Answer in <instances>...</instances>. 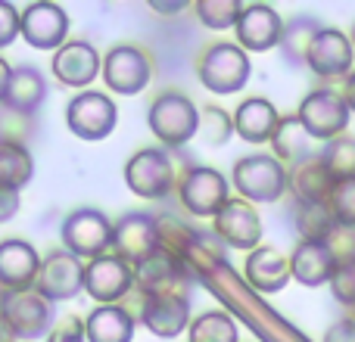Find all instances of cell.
I'll use <instances>...</instances> for the list:
<instances>
[{
  "label": "cell",
  "instance_id": "cell-17",
  "mask_svg": "<svg viewBox=\"0 0 355 342\" xmlns=\"http://www.w3.org/2000/svg\"><path fill=\"white\" fill-rule=\"evenodd\" d=\"M22 41L35 50H60L69 41V12L60 3L37 0L22 10Z\"/></svg>",
  "mask_w": 355,
  "mask_h": 342
},
{
  "label": "cell",
  "instance_id": "cell-2",
  "mask_svg": "<svg viewBox=\"0 0 355 342\" xmlns=\"http://www.w3.org/2000/svg\"><path fill=\"white\" fill-rule=\"evenodd\" d=\"M250 53L237 41L209 44L196 56V78L209 93H218V97H231V93L243 91L246 81H250Z\"/></svg>",
  "mask_w": 355,
  "mask_h": 342
},
{
  "label": "cell",
  "instance_id": "cell-23",
  "mask_svg": "<svg viewBox=\"0 0 355 342\" xmlns=\"http://www.w3.org/2000/svg\"><path fill=\"white\" fill-rule=\"evenodd\" d=\"M243 280L256 289L259 296H275L293 280L290 271V258L275 246H259V249L246 252L243 262Z\"/></svg>",
  "mask_w": 355,
  "mask_h": 342
},
{
  "label": "cell",
  "instance_id": "cell-47",
  "mask_svg": "<svg viewBox=\"0 0 355 342\" xmlns=\"http://www.w3.org/2000/svg\"><path fill=\"white\" fill-rule=\"evenodd\" d=\"M0 342H19L16 336H12L10 324H6V321H3V318H0Z\"/></svg>",
  "mask_w": 355,
  "mask_h": 342
},
{
  "label": "cell",
  "instance_id": "cell-22",
  "mask_svg": "<svg viewBox=\"0 0 355 342\" xmlns=\"http://www.w3.org/2000/svg\"><path fill=\"white\" fill-rule=\"evenodd\" d=\"M141 324L159 339H178L190 330V296H141Z\"/></svg>",
  "mask_w": 355,
  "mask_h": 342
},
{
  "label": "cell",
  "instance_id": "cell-28",
  "mask_svg": "<svg viewBox=\"0 0 355 342\" xmlns=\"http://www.w3.org/2000/svg\"><path fill=\"white\" fill-rule=\"evenodd\" d=\"M334 190H337V181L324 168L321 156H312V159L290 168V196H293V202H331Z\"/></svg>",
  "mask_w": 355,
  "mask_h": 342
},
{
  "label": "cell",
  "instance_id": "cell-35",
  "mask_svg": "<svg viewBox=\"0 0 355 342\" xmlns=\"http://www.w3.org/2000/svg\"><path fill=\"white\" fill-rule=\"evenodd\" d=\"M321 162L337 183H355V137L343 134L321 147Z\"/></svg>",
  "mask_w": 355,
  "mask_h": 342
},
{
  "label": "cell",
  "instance_id": "cell-4",
  "mask_svg": "<svg viewBox=\"0 0 355 342\" xmlns=\"http://www.w3.org/2000/svg\"><path fill=\"white\" fill-rule=\"evenodd\" d=\"M231 183L240 193V199L252 202H277L284 193H290V168L277 162L271 153H250L234 162Z\"/></svg>",
  "mask_w": 355,
  "mask_h": 342
},
{
  "label": "cell",
  "instance_id": "cell-32",
  "mask_svg": "<svg viewBox=\"0 0 355 342\" xmlns=\"http://www.w3.org/2000/svg\"><path fill=\"white\" fill-rule=\"evenodd\" d=\"M324 25L318 22L315 16H296L287 22L284 28V37H281V53L290 66H306L309 60V50H312V41L318 37V31Z\"/></svg>",
  "mask_w": 355,
  "mask_h": 342
},
{
  "label": "cell",
  "instance_id": "cell-8",
  "mask_svg": "<svg viewBox=\"0 0 355 342\" xmlns=\"http://www.w3.org/2000/svg\"><path fill=\"white\" fill-rule=\"evenodd\" d=\"M178 199H181L187 215L212 221L231 202V183L218 168L190 165L184 171L181 183H178Z\"/></svg>",
  "mask_w": 355,
  "mask_h": 342
},
{
  "label": "cell",
  "instance_id": "cell-11",
  "mask_svg": "<svg viewBox=\"0 0 355 342\" xmlns=\"http://www.w3.org/2000/svg\"><path fill=\"white\" fill-rule=\"evenodd\" d=\"M0 318L10 324L16 339L31 342V339L50 336V330L56 327V305L47 302L44 296H37L35 289L31 293H6Z\"/></svg>",
  "mask_w": 355,
  "mask_h": 342
},
{
  "label": "cell",
  "instance_id": "cell-13",
  "mask_svg": "<svg viewBox=\"0 0 355 342\" xmlns=\"http://www.w3.org/2000/svg\"><path fill=\"white\" fill-rule=\"evenodd\" d=\"M137 287L135 268L125 258H119L116 252L103 258H94L85 268V293L91 296L97 305H119L131 289Z\"/></svg>",
  "mask_w": 355,
  "mask_h": 342
},
{
  "label": "cell",
  "instance_id": "cell-30",
  "mask_svg": "<svg viewBox=\"0 0 355 342\" xmlns=\"http://www.w3.org/2000/svg\"><path fill=\"white\" fill-rule=\"evenodd\" d=\"M290 218H293V231L300 243H327L340 227L331 202H293Z\"/></svg>",
  "mask_w": 355,
  "mask_h": 342
},
{
  "label": "cell",
  "instance_id": "cell-24",
  "mask_svg": "<svg viewBox=\"0 0 355 342\" xmlns=\"http://www.w3.org/2000/svg\"><path fill=\"white\" fill-rule=\"evenodd\" d=\"M281 112L271 100L265 97H246L243 103L234 109V131L243 137L246 143H271L277 125H281Z\"/></svg>",
  "mask_w": 355,
  "mask_h": 342
},
{
  "label": "cell",
  "instance_id": "cell-37",
  "mask_svg": "<svg viewBox=\"0 0 355 342\" xmlns=\"http://www.w3.org/2000/svg\"><path fill=\"white\" fill-rule=\"evenodd\" d=\"M231 134H237V131H234V116H227V112L215 103L200 106V137L209 143V147L227 143Z\"/></svg>",
  "mask_w": 355,
  "mask_h": 342
},
{
  "label": "cell",
  "instance_id": "cell-12",
  "mask_svg": "<svg viewBox=\"0 0 355 342\" xmlns=\"http://www.w3.org/2000/svg\"><path fill=\"white\" fill-rule=\"evenodd\" d=\"M85 268L87 262H81L78 255H72L69 249H53L44 255L41 277H37L35 293L44 296L47 302H69L78 293H85Z\"/></svg>",
  "mask_w": 355,
  "mask_h": 342
},
{
  "label": "cell",
  "instance_id": "cell-3",
  "mask_svg": "<svg viewBox=\"0 0 355 342\" xmlns=\"http://www.w3.org/2000/svg\"><path fill=\"white\" fill-rule=\"evenodd\" d=\"M147 125L166 150H181L200 137V106L181 91H162L150 103Z\"/></svg>",
  "mask_w": 355,
  "mask_h": 342
},
{
  "label": "cell",
  "instance_id": "cell-40",
  "mask_svg": "<svg viewBox=\"0 0 355 342\" xmlns=\"http://www.w3.org/2000/svg\"><path fill=\"white\" fill-rule=\"evenodd\" d=\"M19 35H22V12L10 0H0V50L10 47Z\"/></svg>",
  "mask_w": 355,
  "mask_h": 342
},
{
  "label": "cell",
  "instance_id": "cell-44",
  "mask_svg": "<svg viewBox=\"0 0 355 342\" xmlns=\"http://www.w3.org/2000/svg\"><path fill=\"white\" fill-rule=\"evenodd\" d=\"M150 10L166 12V16H175V12L190 10V3H187V0H178V3H159V0H150Z\"/></svg>",
  "mask_w": 355,
  "mask_h": 342
},
{
  "label": "cell",
  "instance_id": "cell-21",
  "mask_svg": "<svg viewBox=\"0 0 355 342\" xmlns=\"http://www.w3.org/2000/svg\"><path fill=\"white\" fill-rule=\"evenodd\" d=\"M135 277L141 296H190V289L196 287L190 271L181 262H175L172 255H166L162 249L144 264H137Z\"/></svg>",
  "mask_w": 355,
  "mask_h": 342
},
{
  "label": "cell",
  "instance_id": "cell-45",
  "mask_svg": "<svg viewBox=\"0 0 355 342\" xmlns=\"http://www.w3.org/2000/svg\"><path fill=\"white\" fill-rule=\"evenodd\" d=\"M10 78H12V66L0 56V106H3L6 100V91H10Z\"/></svg>",
  "mask_w": 355,
  "mask_h": 342
},
{
  "label": "cell",
  "instance_id": "cell-49",
  "mask_svg": "<svg viewBox=\"0 0 355 342\" xmlns=\"http://www.w3.org/2000/svg\"><path fill=\"white\" fill-rule=\"evenodd\" d=\"M349 41H352V47H355V25H352V31H349Z\"/></svg>",
  "mask_w": 355,
  "mask_h": 342
},
{
  "label": "cell",
  "instance_id": "cell-46",
  "mask_svg": "<svg viewBox=\"0 0 355 342\" xmlns=\"http://www.w3.org/2000/svg\"><path fill=\"white\" fill-rule=\"evenodd\" d=\"M343 100L349 103V109L355 112V72L349 75V78L343 81Z\"/></svg>",
  "mask_w": 355,
  "mask_h": 342
},
{
  "label": "cell",
  "instance_id": "cell-15",
  "mask_svg": "<svg viewBox=\"0 0 355 342\" xmlns=\"http://www.w3.org/2000/svg\"><path fill=\"white\" fill-rule=\"evenodd\" d=\"M112 252L137 268L147 258L159 252V233H156V215L150 212H128L116 221L112 231Z\"/></svg>",
  "mask_w": 355,
  "mask_h": 342
},
{
  "label": "cell",
  "instance_id": "cell-29",
  "mask_svg": "<svg viewBox=\"0 0 355 342\" xmlns=\"http://www.w3.org/2000/svg\"><path fill=\"white\" fill-rule=\"evenodd\" d=\"M85 330L87 342H131L137 321L125 305H97L85 318Z\"/></svg>",
  "mask_w": 355,
  "mask_h": 342
},
{
  "label": "cell",
  "instance_id": "cell-41",
  "mask_svg": "<svg viewBox=\"0 0 355 342\" xmlns=\"http://www.w3.org/2000/svg\"><path fill=\"white\" fill-rule=\"evenodd\" d=\"M47 342H87V330H85V321L69 314V318L56 321V327L50 330Z\"/></svg>",
  "mask_w": 355,
  "mask_h": 342
},
{
  "label": "cell",
  "instance_id": "cell-48",
  "mask_svg": "<svg viewBox=\"0 0 355 342\" xmlns=\"http://www.w3.org/2000/svg\"><path fill=\"white\" fill-rule=\"evenodd\" d=\"M3 299H6V289L0 287V308H3Z\"/></svg>",
  "mask_w": 355,
  "mask_h": 342
},
{
  "label": "cell",
  "instance_id": "cell-14",
  "mask_svg": "<svg viewBox=\"0 0 355 342\" xmlns=\"http://www.w3.org/2000/svg\"><path fill=\"white\" fill-rule=\"evenodd\" d=\"M306 66L312 69V75H318L321 81H340L349 78L355 72V47L349 41V35L340 28H324L318 31V37L312 41V50H309Z\"/></svg>",
  "mask_w": 355,
  "mask_h": 342
},
{
  "label": "cell",
  "instance_id": "cell-6",
  "mask_svg": "<svg viewBox=\"0 0 355 342\" xmlns=\"http://www.w3.org/2000/svg\"><path fill=\"white\" fill-rule=\"evenodd\" d=\"M112 231H116V221H110L100 208L81 206L62 218V227H60L62 249L78 255L81 262L103 258L112 249Z\"/></svg>",
  "mask_w": 355,
  "mask_h": 342
},
{
  "label": "cell",
  "instance_id": "cell-34",
  "mask_svg": "<svg viewBox=\"0 0 355 342\" xmlns=\"http://www.w3.org/2000/svg\"><path fill=\"white\" fill-rule=\"evenodd\" d=\"M187 339L190 342H240V330H237V321L225 308H212V312H202L190 321Z\"/></svg>",
  "mask_w": 355,
  "mask_h": 342
},
{
  "label": "cell",
  "instance_id": "cell-27",
  "mask_svg": "<svg viewBox=\"0 0 355 342\" xmlns=\"http://www.w3.org/2000/svg\"><path fill=\"white\" fill-rule=\"evenodd\" d=\"M312 134L306 131V125L300 122V116H284L281 125H277L275 137H271V156H275L277 162H284L287 168L300 165V162L312 159V156H318L321 150L312 147Z\"/></svg>",
  "mask_w": 355,
  "mask_h": 342
},
{
  "label": "cell",
  "instance_id": "cell-25",
  "mask_svg": "<svg viewBox=\"0 0 355 342\" xmlns=\"http://www.w3.org/2000/svg\"><path fill=\"white\" fill-rule=\"evenodd\" d=\"M290 271H293V280L302 287H324L337 274V255L327 243H296L290 255Z\"/></svg>",
  "mask_w": 355,
  "mask_h": 342
},
{
  "label": "cell",
  "instance_id": "cell-36",
  "mask_svg": "<svg viewBox=\"0 0 355 342\" xmlns=\"http://www.w3.org/2000/svg\"><path fill=\"white\" fill-rule=\"evenodd\" d=\"M240 12H243V3H237V0H196L193 3V16L209 31L237 28Z\"/></svg>",
  "mask_w": 355,
  "mask_h": 342
},
{
  "label": "cell",
  "instance_id": "cell-10",
  "mask_svg": "<svg viewBox=\"0 0 355 342\" xmlns=\"http://www.w3.org/2000/svg\"><path fill=\"white\" fill-rule=\"evenodd\" d=\"M119 125V106L103 91H81L66 106V128L81 141H106Z\"/></svg>",
  "mask_w": 355,
  "mask_h": 342
},
{
  "label": "cell",
  "instance_id": "cell-5",
  "mask_svg": "<svg viewBox=\"0 0 355 342\" xmlns=\"http://www.w3.org/2000/svg\"><path fill=\"white\" fill-rule=\"evenodd\" d=\"M175 150L144 147L125 162V183L141 199H168L184 174L175 168Z\"/></svg>",
  "mask_w": 355,
  "mask_h": 342
},
{
  "label": "cell",
  "instance_id": "cell-33",
  "mask_svg": "<svg viewBox=\"0 0 355 342\" xmlns=\"http://www.w3.org/2000/svg\"><path fill=\"white\" fill-rule=\"evenodd\" d=\"M35 177V159L22 143H0V190H22Z\"/></svg>",
  "mask_w": 355,
  "mask_h": 342
},
{
  "label": "cell",
  "instance_id": "cell-1",
  "mask_svg": "<svg viewBox=\"0 0 355 342\" xmlns=\"http://www.w3.org/2000/svg\"><path fill=\"white\" fill-rule=\"evenodd\" d=\"M190 277H193V283H200L202 289H209L234 321H243L246 330L259 342H312L300 327H293L284 314H277L275 308L268 305V299H262V296L243 280V274H237V271L227 264L225 243H215L212 249L202 252V255L190 264Z\"/></svg>",
  "mask_w": 355,
  "mask_h": 342
},
{
  "label": "cell",
  "instance_id": "cell-39",
  "mask_svg": "<svg viewBox=\"0 0 355 342\" xmlns=\"http://www.w3.org/2000/svg\"><path fill=\"white\" fill-rule=\"evenodd\" d=\"M331 208L340 227L355 231V183H337V190L331 196Z\"/></svg>",
  "mask_w": 355,
  "mask_h": 342
},
{
  "label": "cell",
  "instance_id": "cell-19",
  "mask_svg": "<svg viewBox=\"0 0 355 342\" xmlns=\"http://www.w3.org/2000/svg\"><path fill=\"white\" fill-rule=\"evenodd\" d=\"M50 72L60 84L85 91L87 84H94V78H103V56L87 41H66L50 60Z\"/></svg>",
  "mask_w": 355,
  "mask_h": 342
},
{
  "label": "cell",
  "instance_id": "cell-7",
  "mask_svg": "<svg viewBox=\"0 0 355 342\" xmlns=\"http://www.w3.org/2000/svg\"><path fill=\"white\" fill-rule=\"evenodd\" d=\"M296 116H300V122L306 125V131L312 134V141L331 143L346 134L352 109L340 91H334V87H315V91H309L306 97L300 100Z\"/></svg>",
  "mask_w": 355,
  "mask_h": 342
},
{
  "label": "cell",
  "instance_id": "cell-42",
  "mask_svg": "<svg viewBox=\"0 0 355 342\" xmlns=\"http://www.w3.org/2000/svg\"><path fill=\"white\" fill-rule=\"evenodd\" d=\"M321 342H355V318H340L324 330Z\"/></svg>",
  "mask_w": 355,
  "mask_h": 342
},
{
  "label": "cell",
  "instance_id": "cell-26",
  "mask_svg": "<svg viewBox=\"0 0 355 342\" xmlns=\"http://www.w3.org/2000/svg\"><path fill=\"white\" fill-rule=\"evenodd\" d=\"M47 100V78L37 66H16L10 78V91H6L3 106L10 112L31 118Z\"/></svg>",
  "mask_w": 355,
  "mask_h": 342
},
{
  "label": "cell",
  "instance_id": "cell-18",
  "mask_svg": "<svg viewBox=\"0 0 355 342\" xmlns=\"http://www.w3.org/2000/svg\"><path fill=\"white\" fill-rule=\"evenodd\" d=\"M44 258L28 240H0V287L6 293H31L37 287Z\"/></svg>",
  "mask_w": 355,
  "mask_h": 342
},
{
  "label": "cell",
  "instance_id": "cell-43",
  "mask_svg": "<svg viewBox=\"0 0 355 342\" xmlns=\"http://www.w3.org/2000/svg\"><path fill=\"white\" fill-rule=\"evenodd\" d=\"M19 208H22V199H19L16 190H0V224L16 218Z\"/></svg>",
  "mask_w": 355,
  "mask_h": 342
},
{
  "label": "cell",
  "instance_id": "cell-38",
  "mask_svg": "<svg viewBox=\"0 0 355 342\" xmlns=\"http://www.w3.org/2000/svg\"><path fill=\"white\" fill-rule=\"evenodd\" d=\"M331 293H334V299L349 312V318H355V258L337 264V274H334V280H331Z\"/></svg>",
  "mask_w": 355,
  "mask_h": 342
},
{
  "label": "cell",
  "instance_id": "cell-20",
  "mask_svg": "<svg viewBox=\"0 0 355 342\" xmlns=\"http://www.w3.org/2000/svg\"><path fill=\"white\" fill-rule=\"evenodd\" d=\"M287 22L281 19V12L268 3H246L237 22V44L246 53H268V50L281 47V37Z\"/></svg>",
  "mask_w": 355,
  "mask_h": 342
},
{
  "label": "cell",
  "instance_id": "cell-9",
  "mask_svg": "<svg viewBox=\"0 0 355 342\" xmlns=\"http://www.w3.org/2000/svg\"><path fill=\"white\" fill-rule=\"evenodd\" d=\"M103 81L119 97H137L153 81V56L137 44H116L103 56Z\"/></svg>",
  "mask_w": 355,
  "mask_h": 342
},
{
  "label": "cell",
  "instance_id": "cell-31",
  "mask_svg": "<svg viewBox=\"0 0 355 342\" xmlns=\"http://www.w3.org/2000/svg\"><path fill=\"white\" fill-rule=\"evenodd\" d=\"M156 233H159V249L166 252V255H172L175 262H181V264L190 262L193 249L202 243V237H206V233H200L193 224L181 221L172 212L156 215Z\"/></svg>",
  "mask_w": 355,
  "mask_h": 342
},
{
  "label": "cell",
  "instance_id": "cell-16",
  "mask_svg": "<svg viewBox=\"0 0 355 342\" xmlns=\"http://www.w3.org/2000/svg\"><path fill=\"white\" fill-rule=\"evenodd\" d=\"M212 233L231 249H259L262 246V218L256 206L246 199H231L218 215L212 218Z\"/></svg>",
  "mask_w": 355,
  "mask_h": 342
}]
</instances>
